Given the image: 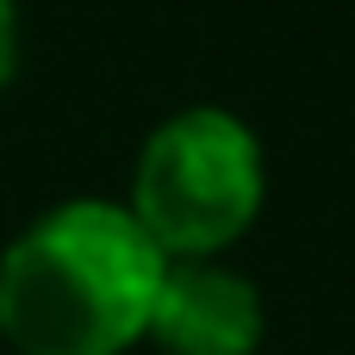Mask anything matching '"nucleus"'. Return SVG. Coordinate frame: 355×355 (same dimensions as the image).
Masks as SVG:
<instances>
[{
    "label": "nucleus",
    "mask_w": 355,
    "mask_h": 355,
    "mask_svg": "<svg viewBox=\"0 0 355 355\" xmlns=\"http://www.w3.org/2000/svg\"><path fill=\"white\" fill-rule=\"evenodd\" d=\"M12 50H19V31H12V0H0V87L12 75Z\"/></svg>",
    "instance_id": "nucleus-4"
},
{
    "label": "nucleus",
    "mask_w": 355,
    "mask_h": 355,
    "mask_svg": "<svg viewBox=\"0 0 355 355\" xmlns=\"http://www.w3.org/2000/svg\"><path fill=\"white\" fill-rule=\"evenodd\" d=\"M162 243L106 200H69L0 256V337L19 355H119L150 331Z\"/></svg>",
    "instance_id": "nucleus-1"
},
{
    "label": "nucleus",
    "mask_w": 355,
    "mask_h": 355,
    "mask_svg": "<svg viewBox=\"0 0 355 355\" xmlns=\"http://www.w3.org/2000/svg\"><path fill=\"white\" fill-rule=\"evenodd\" d=\"M150 337L168 355H250L262 343V300L231 268L175 262L162 275Z\"/></svg>",
    "instance_id": "nucleus-3"
},
{
    "label": "nucleus",
    "mask_w": 355,
    "mask_h": 355,
    "mask_svg": "<svg viewBox=\"0 0 355 355\" xmlns=\"http://www.w3.org/2000/svg\"><path fill=\"white\" fill-rule=\"evenodd\" d=\"M262 206V150L243 119L193 106L168 119L137 156L131 218L175 256H212L250 231Z\"/></svg>",
    "instance_id": "nucleus-2"
}]
</instances>
